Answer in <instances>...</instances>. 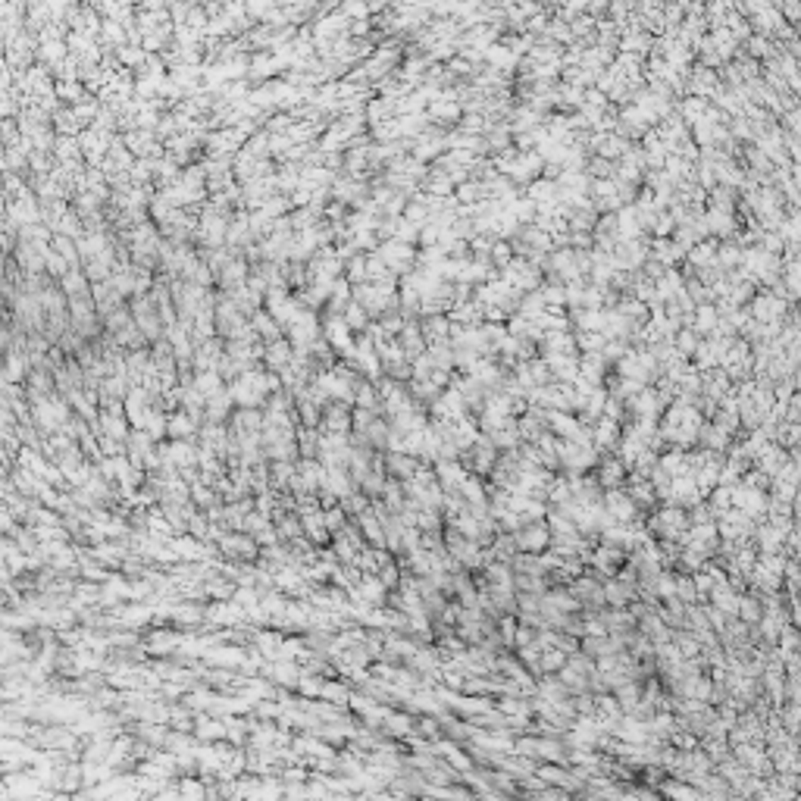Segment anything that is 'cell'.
Segmentation results:
<instances>
[{"instance_id":"cell-14","label":"cell","mask_w":801,"mask_h":801,"mask_svg":"<svg viewBox=\"0 0 801 801\" xmlns=\"http://www.w3.org/2000/svg\"><path fill=\"white\" fill-rule=\"evenodd\" d=\"M138 739H145V742L150 745H166V739H169V729L163 727V723H154V720H145L138 723Z\"/></svg>"},{"instance_id":"cell-1","label":"cell","mask_w":801,"mask_h":801,"mask_svg":"<svg viewBox=\"0 0 801 801\" xmlns=\"http://www.w3.org/2000/svg\"><path fill=\"white\" fill-rule=\"evenodd\" d=\"M267 391H269V385H267V376L263 373H245L235 385H232V395H235L238 407H260L263 398H267Z\"/></svg>"},{"instance_id":"cell-25","label":"cell","mask_w":801,"mask_h":801,"mask_svg":"<svg viewBox=\"0 0 801 801\" xmlns=\"http://www.w3.org/2000/svg\"><path fill=\"white\" fill-rule=\"evenodd\" d=\"M347 323H354L351 329H360V323H364V313H360L357 307H351V310H347Z\"/></svg>"},{"instance_id":"cell-8","label":"cell","mask_w":801,"mask_h":801,"mask_svg":"<svg viewBox=\"0 0 801 801\" xmlns=\"http://www.w3.org/2000/svg\"><path fill=\"white\" fill-rule=\"evenodd\" d=\"M232 404H235V395L232 391H216V395L207 398V410H203V417H207L210 422H225L232 413Z\"/></svg>"},{"instance_id":"cell-6","label":"cell","mask_w":801,"mask_h":801,"mask_svg":"<svg viewBox=\"0 0 801 801\" xmlns=\"http://www.w3.org/2000/svg\"><path fill=\"white\" fill-rule=\"evenodd\" d=\"M194 736H198L201 742H225V739H229V723L213 720V717H198Z\"/></svg>"},{"instance_id":"cell-9","label":"cell","mask_w":801,"mask_h":801,"mask_svg":"<svg viewBox=\"0 0 801 801\" xmlns=\"http://www.w3.org/2000/svg\"><path fill=\"white\" fill-rule=\"evenodd\" d=\"M179 645H182V636H176V632H169V629H157V632H150V639H147V651L150 654L179 651Z\"/></svg>"},{"instance_id":"cell-17","label":"cell","mask_w":801,"mask_h":801,"mask_svg":"<svg viewBox=\"0 0 801 801\" xmlns=\"http://www.w3.org/2000/svg\"><path fill=\"white\" fill-rule=\"evenodd\" d=\"M382 727H385L388 736H395V739L410 736V717H407V714H391V710H388V717H385Z\"/></svg>"},{"instance_id":"cell-24","label":"cell","mask_w":801,"mask_h":801,"mask_svg":"<svg viewBox=\"0 0 801 801\" xmlns=\"http://www.w3.org/2000/svg\"><path fill=\"white\" fill-rule=\"evenodd\" d=\"M307 770L304 767H291V770H285V780H291V783H304L307 780Z\"/></svg>"},{"instance_id":"cell-5","label":"cell","mask_w":801,"mask_h":801,"mask_svg":"<svg viewBox=\"0 0 801 801\" xmlns=\"http://www.w3.org/2000/svg\"><path fill=\"white\" fill-rule=\"evenodd\" d=\"M301 523H304V535L313 545H326L329 542V526H326V510H313V513H304L301 517Z\"/></svg>"},{"instance_id":"cell-20","label":"cell","mask_w":801,"mask_h":801,"mask_svg":"<svg viewBox=\"0 0 801 801\" xmlns=\"http://www.w3.org/2000/svg\"><path fill=\"white\" fill-rule=\"evenodd\" d=\"M285 360H289V347H285V345H273V347H269V354H267V364L269 366L282 369Z\"/></svg>"},{"instance_id":"cell-16","label":"cell","mask_w":801,"mask_h":801,"mask_svg":"<svg viewBox=\"0 0 801 801\" xmlns=\"http://www.w3.org/2000/svg\"><path fill=\"white\" fill-rule=\"evenodd\" d=\"M191 385L201 391L203 398H210V395H216V391H223V388H219V373H216V369H201L198 379H194Z\"/></svg>"},{"instance_id":"cell-15","label":"cell","mask_w":801,"mask_h":801,"mask_svg":"<svg viewBox=\"0 0 801 801\" xmlns=\"http://www.w3.org/2000/svg\"><path fill=\"white\" fill-rule=\"evenodd\" d=\"M323 701H332V705H347V701H351V689H347V685H342V683H335V679H326V683H323V695H320Z\"/></svg>"},{"instance_id":"cell-22","label":"cell","mask_w":801,"mask_h":801,"mask_svg":"<svg viewBox=\"0 0 801 801\" xmlns=\"http://www.w3.org/2000/svg\"><path fill=\"white\" fill-rule=\"evenodd\" d=\"M179 789H182V795H188V798H203V795H210V789H203V785H201L198 780H191V776H185V783L179 785Z\"/></svg>"},{"instance_id":"cell-19","label":"cell","mask_w":801,"mask_h":801,"mask_svg":"<svg viewBox=\"0 0 801 801\" xmlns=\"http://www.w3.org/2000/svg\"><path fill=\"white\" fill-rule=\"evenodd\" d=\"M379 579H382V583L388 586V588H398V586H400V570H398V564H395V561L385 564L382 570H379Z\"/></svg>"},{"instance_id":"cell-23","label":"cell","mask_w":801,"mask_h":801,"mask_svg":"<svg viewBox=\"0 0 801 801\" xmlns=\"http://www.w3.org/2000/svg\"><path fill=\"white\" fill-rule=\"evenodd\" d=\"M110 645H128V648H135V645H138V636H135V632H113V636H110Z\"/></svg>"},{"instance_id":"cell-10","label":"cell","mask_w":801,"mask_h":801,"mask_svg":"<svg viewBox=\"0 0 801 801\" xmlns=\"http://www.w3.org/2000/svg\"><path fill=\"white\" fill-rule=\"evenodd\" d=\"M282 636L276 629H254V645L263 651L267 661H279V648H282Z\"/></svg>"},{"instance_id":"cell-26","label":"cell","mask_w":801,"mask_h":801,"mask_svg":"<svg viewBox=\"0 0 801 801\" xmlns=\"http://www.w3.org/2000/svg\"><path fill=\"white\" fill-rule=\"evenodd\" d=\"M420 732H426V736H435V720H422V723H420Z\"/></svg>"},{"instance_id":"cell-7","label":"cell","mask_w":801,"mask_h":801,"mask_svg":"<svg viewBox=\"0 0 801 801\" xmlns=\"http://www.w3.org/2000/svg\"><path fill=\"white\" fill-rule=\"evenodd\" d=\"M357 592L364 595V598L373 604V607H382L385 604V595H388V586L379 579V573H364L357 583Z\"/></svg>"},{"instance_id":"cell-4","label":"cell","mask_w":801,"mask_h":801,"mask_svg":"<svg viewBox=\"0 0 801 801\" xmlns=\"http://www.w3.org/2000/svg\"><path fill=\"white\" fill-rule=\"evenodd\" d=\"M203 657H207V663H216V667H245V661H247V654H245V648H235V645H219V648H213L210 645L207 651H203Z\"/></svg>"},{"instance_id":"cell-13","label":"cell","mask_w":801,"mask_h":801,"mask_svg":"<svg viewBox=\"0 0 801 801\" xmlns=\"http://www.w3.org/2000/svg\"><path fill=\"white\" fill-rule=\"evenodd\" d=\"M276 529H279V535H282V539L291 542V545L304 539V523H301V517H294V513H289V517H285V513H279V517H276Z\"/></svg>"},{"instance_id":"cell-11","label":"cell","mask_w":801,"mask_h":801,"mask_svg":"<svg viewBox=\"0 0 801 801\" xmlns=\"http://www.w3.org/2000/svg\"><path fill=\"white\" fill-rule=\"evenodd\" d=\"M198 420L191 417L188 410H179V413H169V438H191L198 432Z\"/></svg>"},{"instance_id":"cell-12","label":"cell","mask_w":801,"mask_h":801,"mask_svg":"<svg viewBox=\"0 0 801 801\" xmlns=\"http://www.w3.org/2000/svg\"><path fill=\"white\" fill-rule=\"evenodd\" d=\"M203 592H207L210 598H216V601H232V598H235V586L225 579V573H223V576L213 573V576L203 583Z\"/></svg>"},{"instance_id":"cell-18","label":"cell","mask_w":801,"mask_h":801,"mask_svg":"<svg viewBox=\"0 0 801 801\" xmlns=\"http://www.w3.org/2000/svg\"><path fill=\"white\" fill-rule=\"evenodd\" d=\"M326 526H329L332 535H338V532H342V529L347 526V510L342 508V504H335V508L326 510Z\"/></svg>"},{"instance_id":"cell-21","label":"cell","mask_w":801,"mask_h":801,"mask_svg":"<svg viewBox=\"0 0 801 801\" xmlns=\"http://www.w3.org/2000/svg\"><path fill=\"white\" fill-rule=\"evenodd\" d=\"M438 476H442L444 486H460V482H464V479H460V470L454 464H438Z\"/></svg>"},{"instance_id":"cell-3","label":"cell","mask_w":801,"mask_h":801,"mask_svg":"<svg viewBox=\"0 0 801 801\" xmlns=\"http://www.w3.org/2000/svg\"><path fill=\"white\" fill-rule=\"evenodd\" d=\"M385 470H388V476H395V479H410L417 473V460H413V454H407V451H385Z\"/></svg>"},{"instance_id":"cell-2","label":"cell","mask_w":801,"mask_h":801,"mask_svg":"<svg viewBox=\"0 0 801 801\" xmlns=\"http://www.w3.org/2000/svg\"><path fill=\"white\" fill-rule=\"evenodd\" d=\"M320 429H326V432H351L354 429V407L345 404V400H332L326 410H323Z\"/></svg>"}]
</instances>
